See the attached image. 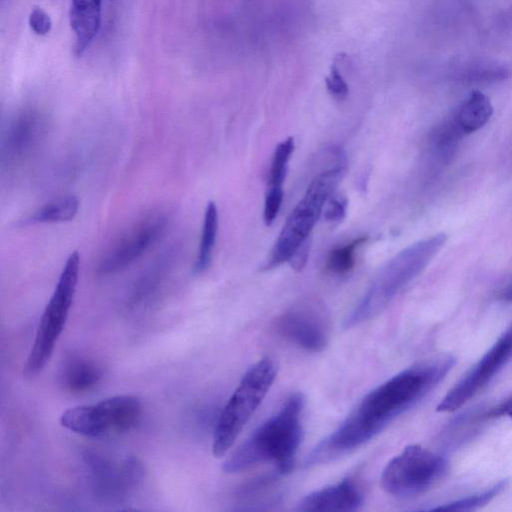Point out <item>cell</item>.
Wrapping results in <instances>:
<instances>
[{"label":"cell","mask_w":512,"mask_h":512,"mask_svg":"<svg viewBox=\"0 0 512 512\" xmlns=\"http://www.w3.org/2000/svg\"><path fill=\"white\" fill-rule=\"evenodd\" d=\"M79 209V201L74 195H68L49 202L36 209L23 219L19 220L21 226L38 223H59L70 221Z\"/></svg>","instance_id":"obj_17"},{"label":"cell","mask_w":512,"mask_h":512,"mask_svg":"<svg viewBox=\"0 0 512 512\" xmlns=\"http://www.w3.org/2000/svg\"><path fill=\"white\" fill-rule=\"evenodd\" d=\"M46 122L35 110L18 113L6 126L1 140L2 166L15 167L27 160L40 145Z\"/></svg>","instance_id":"obj_12"},{"label":"cell","mask_w":512,"mask_h":512,"mask_svg":"<svg viewBox=\"0 0 512 512\" xmlns=\"http://www.w3.org/2000/svg\"><path fill=\"white\" fill-rule=\"evenodd\" d=\"M497 413L505 414L512 420V398L497 408Z\"/></svg>","instance_id":"obj_28"},{"label":"cell","mask_w":512,"mask_h":512,"mask_svg":"<svg viewBox=\"0 0 512 512\" xmlns=\"http://www.w3.org/2000/svg\"><path fill=\"white\" fill-rule=\"evenodd\" d=\"M102 0H71L70 25L75 34L74 53L81 56L97 35Z\"/></svg>","instance_id":"obj_14"},{"label":"cell","mask_w":512,"mask_h":512,"mask_svg":"<svg viewBox=\"0 0 512 512\" xmlns=\"http://www.w3.org/2000/svg\"><path fill=\"white\" fill-rule=\"evenodd\" d=\"M512 359V324L447 392L437 412H454L476 396Z\"/></svg>","instance_id":"obj_9"},{"label":"cell","mask_w":512,"mask_h":512,"mask_svg":"<svg viewBox=\"0 0 512 512\" xmlns=\"http://www.w3.org/2000/svg\"><path fill=\"white\" fill-rule=\"evenodd\" d=\"M367 239V236H361L332 250L327 258V270L335 275H344L351 271L355 264V253Z\"/></svg>","instance_id":"obj_21"},{"label":"cell","mask_w":512,"mask_h":512,"mask_svg":"<svg viewBox=\"0 0 512 512\" xmlns=\"http://www.w3.org/2000/svg\"><path fill=\"white\" fill-rule=\"evenodd\" d=\"M29 25L35 34L43 36L50 32L52 21L42 8L34 7L29 16Z\"/></svg>","instance_id":"obj_25"},{"label":"cell","mask_w":512,"mask_h":512,"mask_svg":"<svg viewBox=\"0 0 512 512\" xmlns=\"http://www.w3.org/2000/svg\"><path fill=\"white\" fill-rule=\"evenodd\" d=\"M455 364L456 358L452 354H439L379 384L360 400L333 432L315 446L307 458V464L332 461L373 439L429 393Z\"/></svg>","instance_id":"obj_1"},{"label":"cell","mask_w":512,"mask_h":512,"mask_svg":"<svg viewBox=\"0 0 512 512\" xmlns=\"http://www.w3.org/2000/svg\"><path fill=\"white\" fill-rule=\"evenodd\" d=\"M102 377L101 368L92 360L79 355H69L60 370V383L72 394L93 390Z\"/></svg>","instance_id":"obj_15"},{"label":"cell","mask_w":512,"mask_h":512,"mask_svg":"<svg viewBox=\"0 0 512 512\" xmlns=\"http://www.w3.org/2000/svg\"><path fill=\"white\" fill-rule=\"evenodd\" d=\"M455 76L462 83L490 84L508 79L511 70L502 63L478 61L462 65Z\"/></svg>","instance_id":"obj_19"},{"label":"cell","mask_w":512,"mask_h":512,"mask_svg":"<svg viewBox=\"0 0 512 512\" xmlns=\"http://www.w3.org/2000/svg\"><path fill=\"white\" fill-rule=\"evenodd\" d=\"M447 459L421 445L406 446L384 467L381 486L389 495L396 498H411L420 495L448 472Z\"/></svg>","instance_id":"obj_7"},{"label":"cell","mask_w":512,"mask_h":512,"mask_svg":"<svg viewBox=\"0 0 512 512\" xmlns=\"http://www.w3.org/2000/svg\"><path fill=\"white\" fill-rule=\"evenodd\" d=\"M493 114V106L487 95L479 90L472 91L451 114L464 136L487 124Z\"/></svg>","instance_id":"obj_16"},{"label":"cell","mask_w":512,"mask_h":512,"mask_svg":"<svg viewBox=\"0 0 512 512\" xmlns=\"http://www.w3.org/2000/svg\"><path fill=\"white\" fill-rule=\"evenodd\" d=\"M275 327L281 337L306 351L320 352L329 341L328 314L315 302L289 308L277 318Z\"/></svg>","instance_id":"obj_11"},{"label":"cell","mask_w":512,"mask_h":512,"mask_svg":"<svg viewBox=\"0 0 512 512\" xmlns=\"http://www.w3.org/2000/svg\"><path fill=\"white\" fill-rule=\"evenodd\" d=\"M80 270V255L72 252L61 271L55 289L42 313L34 341L23 368L25 377L40 373L52 356L64 330L76 292Z\"/></svg>","instance_id":"obj_6"},{"label":"cell","mask_w":512,"mask_h":512,"mask_svg":"<svg viewBox=\"0 0 512 512\" xmlns=\"http://www.w3.org/2000/svg\"><path fill=\"white\" fill-rule=\"evenodd\" d=\"M142 415L141 400L134 395H116L94 404L78 405L65 410L60 424L74 433L102 437L112 432L134 428Z\"/></svg>","instance_id":"obj_8"},{"label":"cell","mask_w":512,"mask_h":512,"mask_svg":"<svg viewBox=\"0 0 512 512\" xmlns=\"http://www.w3.org/2000/svg\"><path fill=\"white\" fill-rule=\"evenodd\" d=\"M507 484L508 479H502L484 491L430 508L429 510L461 512L478 510L499 495L506 488Z\"/></svg>","instance_id":"obj_20"},{"label":"cell","mask_w":512,"mask_h":512,"mask_svg":"<svg viewBox=\"0 0 512 512\" xmlns=\"http://www.w3.org/2000/svg\"><path fill=\"white\" fill-rule=\"evenodd\" d=\"M363 495L352 478L323 487L307 494L298 504V511H344L351 512L360 509Z\"/></svg>","instance_id":"obj_13"},{"label":"cell","mask_w":512,"mask_h":512,"mask_svg":"<svg viewBox=\"0 0 512 512\" xmlns=\"http://www.w3.org/2000/svg\"><path fill=\"white\" fill-rule=\"evenodd\" d=\"M283 190H267L263 218L266 225H271L277 217L283 201Z\"/></svg>","instance_id":"obj_24"},{"label":"cell","mask_w":512,"mask_h":512,"mask_svg":"<svg viewBox=\"0 0 512 512\" xmlns=\"http://www.w3.org/2000/svg\"><path fill=\"white\" fill-rule=\"evenodd\" d=\"M166 225L167 217L163 213L145 216L104 253L98 262L97 273L106 276L129 267L159 239Z\"/></svg>","instance_id":"obj_10"},{"label":"cell","mask_w":512,"mask_h":512,"mask_svg":"<svg viewBox=\"0 0 512 512\" xmlns=\"http://www.w3.org/2000/svg\"><path fill=\"white\" fill-rule=\"evenodd\" d=\"M309 254V243L305 242L289 260L290 265L296 271H300L306 264Z\"/></svg>","instance_id":"obj_27"},{"label":"cell","mask_w":512,"mask_h":512,"mask_svg":"<svg viewBox=\"0 0 512 512\" xmlns=\"http://www.w3.org/2000/svg\"><path fill=\"white\" fill-rule=\"evenodd\" d=\"M302 393H293L280 408L261 423L223 463L226 473H239L271 463L278 474L289 473L303 438Z\"/></svg>","instance_id":"obj_2"},{"label":"cell","mask_w":512,"mask_h":512,"mask_svg":"<svg viewBox=\"0 0 512 512\" xmlns=\"http://www.w3.org/2000/svg\"><path fill=\"white\" fill-rule=\"evenodd\" d=\"M293 150L294 139L292 137L283 140L277 145L271 162L268 190H283L288 162Z\"/></svg>","instance_id":"obj_22"},{"label":"cell","mask_w":512,"mask_h":512,"mask_svg":"<svg viewBox=\"0 0 512 512\" xmlns=\"http://www.w3.org/2000/svg\"><path fill=\"white\" fill-rule=\"evenodd\" d=\"M276 374L277 367L270 357L261 358L244 373L216 421L212 442L215 457H223L233 446L270 390Z\"/></svg>","instance_id":"obj_4"},{"label":"cell","mask_w":512,"mask_h":512,"mask_svg":"<svg viewBox=\"0 0 512 512\" xmlns=\"http://www.w3.org/2000/svg\"><path fill=\"white\" fill-rule=\"evenodd\" d=\"M447 241L438 233L406 247L389 260L344 320V327L357 326L381 313L433 260Z\"/></svg>","instance_id":"obj_3"},{"label":"cell","mask_w":512,"mask_h":512,"mask_svg":"<svg viewBox=\"0 0 512 512\" xmlns=\"http://www.w3.org/2000/svg\"><path fill=\"white\" fill-rule=\"evenodd\" d=\"M218 232V209L213 201H210L205 209L201 239L193 271L197 274L205 272L210 266L213 250Z\"/></svg>","instance_id":"obj_18"},{"label":"cell","mask_w":512,"mask_h":512,"mask_svg":"<svg viewBox=\"0 0 512 512\" xmlns=\"http://www.w3.org/2000/svg\"><path fill=\"white\" fill-rule=\"evenodd\" d=\"M347 202L343 198L334 197L328 201L324 209V218L330 222L342 220L346 213Z\"/></svg>","instance_id":"obj_26"},{"label":"cell","mask_w":512,"mask_h":512,"mask_svg":"<svg viewBox=\"0 0 512 512\" xmlns=\"http://www.w3.org/2000/svg\"><path fill=\"white\" fill-rule=\"evenodd\" d=\"M346 160L320 172L309 184L304 196L288 216L265 266L271 269L289 262L294 253L308 241L326 202L345 173Z\"/></svg>","instance_id":"obj_5"},{"label":"cell","mask_w":512,"mask_h":512,"mask_svg":"<svg viewBox=\"0 0 512 512\" xmlns=\"http://www.w3.org/2000/svg\"><path fill=\"white\" fill-rule=\"evenodd\" d=\"M325 84L328 92L335 99L344 100L348 96V84L340 73V70L335 62L331 66L329 75L325 78Z\"/></svg>","instance_id":"obj_23"},{"label":"cell","mask_w":512,"mask_h":512,"mask_svg":"<svg viewBox=\"0 0 512 512\" xmlns=\"http://www.w3.org/2000/svg\"><path fill=\"white\" fill-rule=\"evenodd\" d=\"M501 297L507 302H512V282L502 292Z\"/></svg>","instance_id":"obj_29"}]
</instances>
